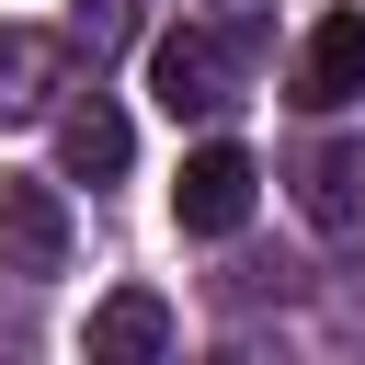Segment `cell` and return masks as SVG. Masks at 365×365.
Segmentation results:
<instances>
[{
    "label": "cell",
    "mask_w": 365,
    "mask_h": 365,
    "mask_svg": "<svg viewBox=\"0 0 365 365\" xmlns=\"http://www.w3.org/2000/svg\"><path fill=\"white\" fill-rule=\"evenodd\" d=\"M251 194H262V171H251V148H228V137H205V148L182 160V182H171V217H182L194 240H228V228L251 217Z\"/></svg>",
    "instance_id": "1"
},
{
    "label": "cell",
    "mask_w": 365,
    "mask_h": 365,
    "mask_svg": "<svg viewBox=\"0 0 365 365\" xmlns=\"http://www.w3.org/2000/svg\"><path fill=\"white\" fill-rule=\"evenodd\" d=\"M68 34H80L91 57H114V46L137 34V0H80V23H68Z\"/></svg>",
    "instance_id": "9"
},
{
    "label": "cell",
    "mask_w": 365,
    "mask_h": 365,
    "mask_svg": "<svg viewBox=\"0 0 365 365\" xmlns=\"http://www.w3.org/2000/svg\"><path fill=\"white\" fill-rule=\"evenodd\" d=\"M0 240H11V274H57V262H68V205H57V182H0Z\"/></svg>",
    "instance_id": "4"
},
{
    "label": "cell",
    "mask_w": 365,
    "mask_h": 365,
    "mask_svg": "<svg viewBox=\"0 0 365 365\" xmlns=\"http://www.w3.org/2000/svg\"><path fill=\"white\" fill-rule=\"evenodd\" d=\"M46 91H57V34L0 23V125H34V114H46Z\"/></svg>",
    "instance_id": "6"
},
{
    "label": "cell",
    "mask_w": 365,
    "mask_h": 365,
    "mask_svg": "<svg viewBox=\"0 0 365 365\" xmlns=\"http://www.w3.org/2000/svg\"><path fill=\"white\" fill-rule=\"evenodd\" d=\"M91 354H171V308H160L148 285L103 297V308H91Z\"/></svg>",
    "instance_id": "7"
},
{
    "label": "cell",
    "mask_w": 365,
    "mask_h": 365,
    "mask_svg": "<svg viewBox=\"0 0 365 365\" xmlns=\"http://www.w3.org/2000/svg\"><path fill=\"white\" fill-rule=\"evenodd\" d=\"M148 80H160V103H171V114H228V103H240V68H228V34H205V23L160 34Z\"/></svg>",
    "instance_id": "2"
},
{
    "label": "cell",
    "mask_w": 365,
    "mask_h": 365,
    "mask_svg": "<svg viewBox=\"0 0 365 365\" xmlns=\"http://www.w3.org/2000/svg\"><path fill=\"white\" fill-rule=\"evenodd\" d=\"M125 160H137V125H125V114H114L103 91L57 114V171H68V182H114Z\"/></svg>",
    "instance_id": "3"
},
{
    "label": "cell",
    "mask_w": 365,
    "mask_h": 365,
    "mask_svg": "<svg viewBox=\"0 0 365 365\" xmlns=\"http://www.w3.org/2000/svg\"><path fill=\"white\" fill-rule=\"evenodd\" d=\"M297 194H308L319 228H342V217H354V148H308V160H297Z\"/></svg>",
    "instance_id": "8"
},
{
    "label": "cell",
    "mask_w": 365,
    "mask_h": 365,
    "mask_svg": "<svg viewBox=\"0 0 365 365\" xmlns=\"http://www.w3.org/2000/svg\"><path fill=\"white\" fill-rule=\"evenodd\" d=\"M365 91V11H331L308 34V68H297V103H354Z\"/></svg>",
    "instance_id": "5"
}]
</instances>
